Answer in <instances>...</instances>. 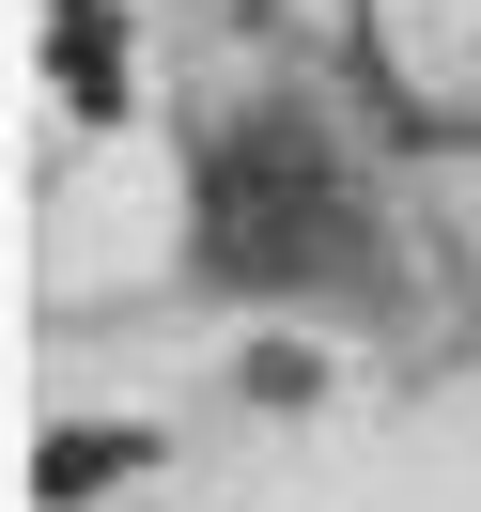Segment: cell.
Listing matches in <instances>:
<instances>
[{"mask_svg": "<svg viewBox=\"0 0 481 512\" xmlns=\"http://www.w3.org/2000/svg\"><path fill=\"white\" fill-rule=\"evenodd\" d=\"M109 466H140V435H78V450H47V497H78V481H109Z\"/></svg>", "mask_w": 481, "mask_h": 512, "instance_id": "2", "label": "cell"}, {"mask_svg": "<svg viewBox=\"0 0 481 512\" xmlns=\"http://www.w3.org/2000/svg\"><path fill=\"white\" fill-rule=\"evenodd\" d=\"M202 264L249 295H357L373 280V218H357L342 156H326L295 109H249V125L202 140Z\"/></svg>", "mask_w": 481, "mask_h": 512, "instance_id": "1", "label": "cell"}]
</instances>
